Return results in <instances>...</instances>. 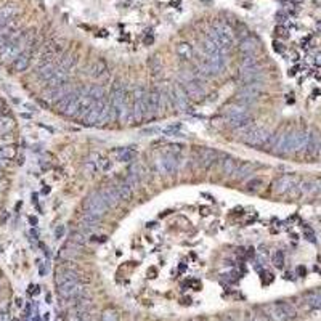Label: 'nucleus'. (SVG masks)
I'll return each instance as SVG.
<instances>
[{"label":"nucleus","instance_id":"e433bc0d","mask_svg":"<svg viewBox=\"0 0 321 321\" xmlns=\"http://www.w3.org/2000/svg\"><path fill=\"white\" fill-rule=\"evenodd\" d=\"M256 64H259L256 55H243L239 68H251V66H256Z\"/></svg>","mask_w":321,"mask_h":321},{"label":"nucleus","instance_id":"1a4fd4ad","mask_svg":"<svg viewBox=\"0 0 321 321\" xmlns=\"http://www.w3.org/2000/svg\"><path fill=\"white\" fill-rule=\"evenodd\" d=\"M156 164H157V169L160 172L171 175V174L178 171L180 157H178V154H174V153H166V154H163L156 160Z\"/></svg>","mask_w":321,"mask_h":321},{"label":"nucleus","instance_id":"5fc2aeb1","mask_svg":"<svg viewBox=\"0 0 321 321\" xmlns=\"http://www.w3.org/2000/svg\"><path fill=\"white\" fill-rule=\"evenodd\" d=\"M32 321H41V319H39V316H37V315H35V318H34Z\"/></svg>","mask_w":321,"mask_h":321},{"label":"nucleus","instance_id":"473e14b6","mask_svg":"<svg viewBox=\"0 0 321 321\" xmlns=\"http://www.w3.org/2000/svg\"><path fill=\"white\" fill-rule=\"evenodd\" d=\"M241 321H268L262 310H252L241 316Z\"/></svg>","mask_w":321,"mask_h":321},{"label":"nucleus","instance_id":"8fccbe9b","mask_svg":"<svg viewBox=\"0 0 321 321\" xmlns=\"http://www.w3.org/2000/svg\"><path fill=\"white\" fill-rule=\"evenodd\" d=\"M0 116H5V106L0 103Z\"/></svg>","mask_w":321,"mask_h":321},{"label":"nucleus","instance_id":"c85d7f7f","mask_svg":"<svg viewBox=\"0 0 321 321\" xmlns=\"http://www.w3.org/2000/svg\"><path fill=\"white\" fill-rule=\"evenodd\" d=\"M77 249H81L79 244H75V243H72V241L69 239V241L63 246V249L60 251V257H61V259H66V260H72V259L77 257V254H79Z\"/></svg>","mask_w":321,"mask_h":321},{"label":"nucleus","instance_id":"3c124183","mask_svg":"<svg viewBox=\"0 0 321 321\" xmlns=\"http://www.w3.org/2000/svg\"><path fill=\"white\" fill-rule=\"evenodd\" d=\"M44 319H45V321H49V319H50V313H45Z\"/></svg>","mask_w":321,"mask_h":321},{"label":"nucleus","instance_id":"c756f323","mask_svg":"<svg viewBox=\"0 0 321 321\" xmlns=\"http://www.w3.org/2000/svg\"><path fill=\"white\" fill-rule=\"evenodd\" d=\"M175 53L183 60H191L193 58V47L188 42H180L175 47Z\"/></svg>","mask_w":321,"mask_h":321},{"label":"nucleus","instance_id":"4d7b16f0","mask_svg":"<svg viewBox=\"0 0 321 321\" xmlns=\"http://www.w3.org/2000/svg\"><path fill=\"white\" fill-rule=\"evenodd\" d=\"M294 2H299V0H294Z\"/></svg>","mask_w":321,"mask_h":321},{"label":"nucleus","instance_id":"a18cd8bd","mask_svg":"<svg viewBox=\"0 0 321 321\" xmlns=\"http://www.w3.org/2000/svg\"><path fill=\"white\" fill-rule=\"evenodd\" d=\"M7 160H8V159H7V157L4 156V151H2V148H0V166H2V167H4V166H5V163H7Z\"/></svg>","mask_w":321,"mask_h":321},{"label":"nucleus","instance_id":"6e6d98bb","mask_svg":"<svg viewBox=\"0 0 321 321\" xmlns=\"http://www.w3.org/2000/svg\"><path fill=\"white\" fill-rule=\"evenodd\" d=\"M2 169H4V167H2V166H0V175H2Z\"/></svg>","mask_w":321,"mask_h":321},{"label":"nucleus","instance_id":"7ed1b4c3","mask_svg":"<svg viewBox=\"0 0 321 321\" xmlns=\"http://www.w3.org/2000/svg\"><path fill=\"white\" fill-rule=\"evenodd\" d=\"M268 321H292L297 316L296 307L291 302H271L260 308Z\"/></svg>","mask_w":321,"mask_h":321},{"label":"nucleus","instance_id":"2eb2a0df","mask_svg":"<svg viewBox=\"0 0 321 321\" xmlns=\"http://www.w3.org/2000/svg\"><path fill=\"white\" fill-rule=\"evenodd\" d=\"M294 185H297V178L294 175H281L273 183V191L276 194H288V191Z\"/></svg>","mask_w":321,"mask_h":321},{"label":"nucleus","instance_id":"cd10ccee","mask_svg":"<svg viewBox=\"0 0 321 321\" xmlns=\"http://www.w3.org/2000/svg\"><path fill=\"white\" fill-rule=\"evenodd\" d=\"M55 69H56V66L53 63H42L39 68H37L35 75H37V79H39L44 84V82H47V81L52 77Z\"/></svg>","mask_w":321,"mask_h":321},{"label":"nucleus","instance_id":"4be33fe9","mask_svg":"<svg viewBox=\"0 0 321 321\" xmlns=\"http://www.w3.org/2000/svg\"><path fill=\"white\" fill-rule=\"evenodd\" d=\"M304 304L310 310H321V289H313L304 294Z\"/></svg>","mask_w":321,"mask_h":321},{"label":"nucleus","instance_id":"5701e85b","mask_svg":"<svg viewBox=\"0 0 321 321\" xmlns=\"http://www.w3.org/2000/svg\"><path fill=\"white\" fill-rule=\"evenodd\" d=\"M16 13H18V7L15 4H5L4 7H0V27L15 20Z\"/></svg>","mask_w":321,"mask_h":321},{"label":"nucleus","instance_id":"a878e982","mask_svg":"<svg viewBox=\"0 0 321 321\" xmlns=\"http://www.w3.org/2000/svg\"><path fill=\"white\" fill-rule=\"evenodd\" d=\"M257 49H259V42L254 39V37H251V35H246L239 42V52L243 55H256Z\"/></svg>","mask_w":321,"mask_h":321},{"label":"nucleus","instance_id":"423d86ee","mask_svg":"<svg viewBox=\"0 0 321 321\" xmlns=\"http://www.w3.org/2000/svg\"><path fill=\"white\" fill-rule=\"evenodd\" d=\"M134 100L138 101L140 105V109H141V114H143V121H148V119H153L156 114V111L153 108V105H151V100H149V95H148V90L145 87H137L135 92H134Z\"/></svg>","mask_w":321,"mask_h":321},{"label":"nucleus","instance_id":"7c9ffc66","mask_svg":"<svg viewBox=\"0 0 321 321\" xmlns=\"http://www.w3.org/2000/svg\"><path fill=\"white\" fill-rule=\"evenodd\" d=\"M252 172H254L252 164H249V163H243V164H239L238 167H236V172H234L233 175H234L236 178H238V180H244L246 177L252 175Z\"/></svg>","mask_w":321,"mask_h":321},{"label":"nucleus","instance_id":"6ab92c4d","mask_svg":"<svg viewBox=\"0 0 321 321\" xmlns=\"http://www.w3.org/2000/svg\"><path fill=\"white\" fill-rule=\"evenodd\" d=\"M68 77H69V71H66L63 68H60V66H56L53 75L44 84H45L47 89H55V87H60V86H63V84L68 82Z\"/></svg>","mask_w":321,"mask_h":321},{"label":"nucleus","instance_id":"c03bdc74","mask_svg":"<svg viewBox=\"0 0 321 321\" xmlns=\"http://www.w3.org/2000/svg\"><path fill=\"white\" fill-rule=\"evenodd\" d=\"M63 234H64V225H58L55 228V238L60 239V238H63Z\"/></svg>","mask_w":321,"mask_h":321},{"label":"nucleus","instance_id":"39448f33","mask_svg":"<svg viewBox=\"0 0 321 321\" xmlns=\"http://www.w3.org/2000/svg\"><path fill=\"white\" fill-rule=\"evenodd\" d=\"M84 211L92 214V215H97V217H105L109 211V207L106 206V203L103 201V197L100 196L98 191H93L90 193L86 199H84Z\"/></svg>","mask_w":321,"mask_h":321},{"label":"nucleus","instance_id":"a19ab883","mask_svg":"<svg viewBox=\"0 0 321 321\" xmlns=\"http://www.w3.org/2000/svg\"><path fill=\"white\" fill-rule=\"evenodd\" d=\"M13 127V121L8 116H0V132H7L8 129Z\"/></svg>","mask_w":321,"mask_h":321},{"label":"nucleus","instance_id":"b1692460","mask_svg":"<svg viewBox=\"0 0 321 321\" xmlns=\"http://www.w3.org/2000/svg\"><path fill=\"white\" fill-rule=\"evenodd\" d=\"M18 31H20V29H18V26H16L15 20H12L10 23H7L5 26L0 27V49H2V47H4L8 41H10Z\"/></svg>","mask_w":321,"mask_h":321},{"label":"nucleus","instance_id":"2f4dec72","mask_svg":"<svg viewBox=\"0 0 321 321\" xmlns=\"http://www.w3.org/2000/svg\"><path fill=\"white\" fill-rule=\"evenodd\" d=\"M236 167H238V163L233 157H225L222 160V172L225 177H231L236 172Z\"/></svg>","mask_w":321,"mask_h":321},{"label":"nucleus","instance_id":"79ce46f5","mask_svg":"<svg viewBox=\"0 0 321 321\" xmlns=\"http://www.w3.org/2000/svg\"><path fill=\"white\" fill-rule=\"evenodd\" d=\"M263 185V182H262V178H252V180L248 183V190L249 191H257V190H260V186Z\"/></svg>","mask_w":321,"mask_h":321},{"label":"nucleus","instance_id":"a211bd4d","mask_svg":"<svg viewBox=\"0 0 321 321\" xmlns=\"http://www.w3.org/2000/svg\"><path fill=\"white\" fill-rule=\"evenodd\" d=\"M71 92H72L71 86H69L68 82H66V84H63V86H60V87L49 89L44 97H45V100L49 101V103H53V105H55L56 101H60L63 97H66V95H68V93H71Z\"/></svg>","mask_w":321,"mask_h":321},{"label":"nucleus","instance_id":"f3484780","mask_svg":"<svg viewBox=\"0 0 321 321\" xmlns=\"http://www.w3.org/2000/svg\"><path fill=\"white\" fill-rule=\"evenodd\" d=\"M68 281H79V273L75 268H68V267H61L56 270L55 273V283L56 286L64 285Z\"/></svg>","mask_w":321,"mask_h":321},{"label":"nucleus","instance_id":"de8ad7c7","mask_svg":"<svg viewBox=\"0 0 321 321\" xmlns=\"http://www.w3.org/2000/svg\"><path fill=\"white\" fill-rule=\"evenodd\" d=\"M31 294H34V296H37V294H39V286H31Z\"/></svg>","mask_w":321,"mask_h":321},{"label":"nucleus","instance_id":"412c9836","mask_svg":"<svg viewBox=\"0 0 321 321\" xmlns=\"http://www.w3.org/2000/svg\"><path fill=\"white\" fill-rule=\"evenodd\" d=\"M111 185L114 186V190H116V193L119 194L121 201H130L132 194H134V188H132V186L126 182V178H121V180H117V182H114V183H111Z\"/></svg>","mask_w":321,"mask_h":321},{"label":"nucleus","instance_id":"9b49d317","mask_svg":"<svg viewBox=\"0 0 321 321\" xmlns=\"http://www.w3.org/2000/svg\"><path fill=\"white\" fill-rule=\"evenodd\" d=\"M194 156L197 157V166L199 167H204V169H209L215 160H217V156H220L217 151L214 149H209V148H199L194 151Z\"/></svg>","mask_w":321,"mask_h":321},{"label":"nucleus","instance_id":"c9c22d12","mask_svg":"<svg viewBox=\"0 0 321 321\" xmlns=\"http://www.w3.org/2000/svg\"><path fill=\"white\" fill-rule=\"evenodd\" d=\"M72 97H74V90H72L71 93H68L66 97H63L60 101H56V103H55V108L58 109L60 112H64V109L68 108V105H69V101H71Z\"/></svg>","mask_w":321,"mask_h":321},{"label":"nucleus","instance_id":"49530a36","mask_svg":"<svg viewBox=\"0 0 321 321\" xmlns=\"http://www.w3.org/2000/svg\"><path fill=\"white\" fill-rule=\"evenodd\" d=\"M0 321H8V313H7V311H0Z\"/></svg>","mask_w":321,"mask_h":321},{"label":"nucleus","instance_id":"20e7f679","mask_svg":"<svg viewBox=\"0 0 321 321\" xmlns=\"http://www.w3.org/2000/svg\"><path fill=\"white\" fill-rule=\"evenodd\" d=\"M206 39H209L217 49H220L223 53L231 49L233 45V31L225 24H215L212 29L207 32Z\"/></svg>","mask_w":321,"mask_h":321},{"label":"nucleus","instance_id":"0eeeda50","mask_svg":"<svg viewBox=\"0 0 321 321\" xmlns=\"http://www.w3.org/2000/svg\"><path fill=\"white\" fill-rule=\"evenodd\" d=\"M271 135L267 129L263 127H252L246 135L243 137V141L249 146H265L270 141Z\"/></svg>","mask_w":321,"mask_h":321},{"label":"nucleus","instance_id":"f704fd0d","mask_svg":"<svg viewBox=\"0 0 321 321\" xmlns=\"http://www.w3.org/2000/svg\"><path fill=\"white\" fill-rule=\"evenodd\" d=\"M90 74H92L95 79H100V77H103V75H106V74H108V68H106V64L103 63V61L95 63V66H93V69H92V72H90Z\"/></svg>","mask_w":321,"mask_h":321},{"label":"nucleus","instance_id":"ea45409f","mask_svg":"<svg viewBox=\"0 0 321 321\" xmlns=\"http://www.w3.org/2000/svg\"><path fill=\"white\" fill-rule=\"evenodd\" d=\"M101 321H119V313L112 308H106L101 311Z\"/></svg>","mask_w":321,"mask_h":321},{"label":"nucleus","instance_id":"f257e3e1","mask_svg":"<svg viewBox=\"0 0 321 321\" xmlns=\"http://www.w3.org/2000/svg\"><path fill=\"white\" fill-rule=\"evenodd\" d=\"M31 44L32 42H31L29 31H26V32L18 31L12 39L0 49V63H5V64L13 63Z\"/></svg>","mask_w":321,"mask_h":321},{"label":"nucleus","instance_id":"f8f14e48","mask_svg":"<svg viewBox=\"0 0 321 321\" xmlns=\"http://www.w3.org/2000/svg\"><path fill=\"white\" fill-rule=\"evenodd\" d=\"M172 92H174V108L178 111H186L188 106H190V98H188L186 92L183 90L182 84L175 82L172 86Z\"/></svg>","mask_w":321,"mask_h":321},{"label":"nucleus","instance_id":"dca6fc26","mask_svg":"<svg viewBox=\"0 0 321 321\" xmlns=\"http://www.w3.org/2000/svg\"><path fill=\"white\" fill-rule=\"evenodd\" d=\"M238 75L243 84L254 82V81H262V68L259 64L251 66V68H238Z\"/></svg>","mask_w":321,"mask_h":321},{"label":"nucleus","instance_id":"09e8293b","mask_svg":"<svg viewBox=\"0 0 321 321\" xmlns=\"http://www.w3.org/2000/svg\"><path fill=\"white\" fill-rule=\"evenodd\" d=\"M315 191H318V193L321 194V182L315 183Z\"/></svg>","mask_w":321,"mask_h":321},{"label":"nucleus","instance_id":"f03ea898","mask_svg":"<svg viewBox=\"0 0 321 321\" xmlns=\"http://www.w3.org/2000/svg\"><path fill=\"white\" fill-rule=\"evenodd\" d=\"M109 103L112 106V111H114V119L117 122H121V124H127V122L132 121V116H130L132 105L129 103V95H127V90L124 89V86L114 84V87L111 90Z\"/></svg>","mask_w":321,"mask_h":321},{"label":"nucleus","instance_id":"4c0bfd02","mask_svg":"<svg viewBox=\"0 0 321 321\" xmlns=\"http://www.w3.org/2000/svg\"><path fill=\"white\" fill-rule=\"evenodd\" d=\"M87 233H84L81 230H75L72 234H71V241L75 243V244H79V246H82V244H86L87 243Z\"/></svg>","mask_w":321,"mask_h":321},{"label":"nucleus","instance_id":"603ef678","mask_svg":"<svg viewBox=\"0 0 321 321\" xmlns=\"http://www.w3.org/2000/svg\"><path fill=\"white\" fill-rule=\"evenodd\" d=\"M191 321H204V319H201V318H194V319H191Z\"/></svg>","mask_w":321,"mask_h":321},{"label":"nucleus","instance_id":"ddd939ff","mask_svg":"<svg viewBox=\"0 0 321 321\" xmlns=\"http://www.w3.org/2000/svg\"><path fill=\"white\" fill-rule=\"evenodd\" d=\"M103 103H105V98H103V100H97V101L92 103V106H90L89 111L86 112V116L82 117L84 124H87V126H98Z\"/></svg>","mask_w":321,"mask_h":321},{"label":"nucleus","instance_id":"37998d69","mask_svg":"<svg viewBox=\"0 0 321 321\" xmlns=\"http://www.w3.org/2000/svg\"><path fill=\"white\" fill-rule=\"evenodd\" d=\"M273 263H275V267L281 268L283 263H285V254H283L281 251H278V252L275 254V257H273Z\"/></svg>","mask_w":321,"mask_h":321},{"label":"nucleus","instance_id":"72a5a7b5","mask_svg":"<svg viewBox=\"0 0 321 321\" xmlns=\"http://www.w3.org/2000/svg\"><path fill=\"white\" fill-rule=\"evenodd\" d=\"M74 64H75V56H74L72 53H64V55L60 56V63H58L60 68H63V69H66V71H69Z\"/></svg>","mask_w":321,"mask_h":321},{"label":"nucleus","instance_id":"864d4df0","mask_svg":"<svg viewBox=\"0 0 321 321\" xmlns=\"http://www.w3.org/2000/svg\"><path fill=\"white\" fill-rule=\"evenodd\" d=\"M212 321H222V318H220V316H219V318H214Z\"/></svg>","mask_w":321,"mask_h":321},{"label":"nucleus","instance_id":"393cba45","mask_svg":"<svg viewBox=\"0 0 321 321\" xmlns=\"http://www.w3.org/2000/svg\"><path fill=\"white\" fill-rule=\"evenodd\" d=\"M31 45H32V44H31ZM31 45H29V47H31ZM29 47H27V49L12 63L13 68H15V71L21 72V71H26L27 68H29V64H31V50H29Z\"/></svg>","mask_w":321,"mask_h":321},{"label":"nucleus","instance_id":"58836bf2","mask_svg":"<svg viewBox=\"0 0 321 321\" xmlns=\"http://www.w3.org/2000/svg\"><path fill=\"white\" fill-rule=\"evenodd\" d=\"M89 97H92L93 100H103L105 98V90H103L101 86H93L89 89Z\"/></svg>","mask_w":321,"mask_h":321},{"label":"nucleus","instance_id":"bb28decb","mask_svg":"<svg viewBox=\"0 0 321 321\" xmlns=\"http://www.w3.org/2000/svg\"><path fill=\"white\" fill-rule=\"evenodd\" d=\"M137 153L132 148H117L112 151V157H114L117 163H132L135 159Z\"/></svg>","mask_w":321,"mask_h":321},{"label":"nucleus","instance_id":"aec40b11","mask_svg":"<svg viewBox=\"0 0 321 321\" xmlns=\"http://www.w3.org/2000/svg\"><path fill=\"white\" fill-rule=\"evenodd\" d=\"M223 114L226 116V119H233V117H239V116H248L249 114V106L241 105L238 101H233L230 105H226L223 108Z\"/></svg>","mask_w":321,"mask_h":321},{"label":"nucleus","instance_id":"6e6552de","mask_svg":"<svg viewBox=\"0 0 321 321\" xmlns=\"http://www.w3.org/2000/svg\"><path fill=\"white\" fill-rule=\"evenodd\" d=\"M84 292H86V288H84V285H81L79 281H68L64 283V285L58 286V294L64 300H74L84 296Z\"/></svg>","mask_w":321,"mask_h":321},{"label":"nucleus","instance_id":"9d476101","mask_svg":"<svg viewBox=\"0 0 321 321\" xmlns=\"http://www.w3.org/2000/svg\"><path fill=\"white\" fill-rule=\"evenodd\" d=\"M182 87H183V90L186 92L188 98L193 100V101H201V100L206 97V90H204V87L201 86L199 77L191 79V81H183V82H182Z\"/></svg>","mask_w":321,"mask_h":321},{"label":"nucleus","instance_id":"4468645a","mask_svg":"<svg viewBox=\"0 0 321 321\" xmlns=\"http://www.w3.org/2000/svg\"><path fill=\"white\" fill-rule=\"evenodd\" d=\"M100 196L103 197V201L106 203V206L109 207V209H114V207H117L122 201H121V197L119 194L116 193L114 190V186L112 185H105V186H101L100 190H98Z\"/></svg>","mask_w":321,"mask_h":321}]
</instances>
